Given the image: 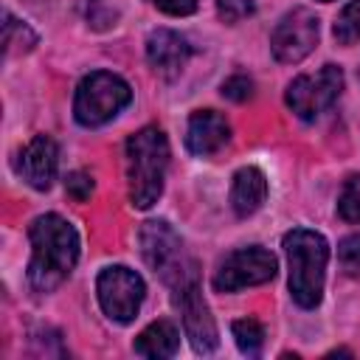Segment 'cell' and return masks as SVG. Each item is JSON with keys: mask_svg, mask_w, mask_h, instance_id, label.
Here are the masks:
<instances>
[{"mask_svg": "<svg viewBox=\"0 0 360 360\" xmlns=\"http://www.w3.org/2000/svg\"><path fill=\"white\" fill-rule=\"evenodd\" d=\"M31 264L28 284L34 292L56 290L79 262V233L59 214H42L28 228Z\"/></svg>", "mask_w": 360, "mask_h": 360, "instance_id": "obj_1", "label": "cell"}, {"mask_svg": "<svg viewBox=\"0 0 360 360\" xmlns=\"http://www.w3.org/2000/svg\"><path fill=\"white\" fill-rule=\"evenodd\" d=\"M169 169V141L163 129L143 127L127 141V180L129 202L135 208H152L163 194Z\"/></svg>", "mask_w": 360, "mask_h": 360, "instance_id": "obj_2", "label": "cell"}, {"mask_svg": "<svg viewBox=\"0 0 360 360\" xmlns=\"http://www.w3.org/2000/svg\"><path fill=\"white\" fill-rule=\"evenodd\" d=\"M284 250L290 264V295L298 307L315 309L323 295V276L329 262V245L318 231L292 228L284 233Z\"/></svg>", "mask_w": 360, "mask_h": 360, "instance_id": "obj_3", "label": "cell"}, {"mask_svg": "<svg viewBox=\"0 0 360 360\" xmlns=\"http://www.w3.org/2000/svg\"><path fill=\"white\" fill-rule=\"evenodd\" d=\"M132 98V87L110 70L87 73L73 96V115L82 127H101L115 118Z\"/></svg>", "mask_w": 360, "mask_h": 360, "instance_id": "obj_4", "label": "cell"}, {"mask_svg": "<svg viewBox=\"0 0 360 360\" xmlns=\"http://www.w3.org/2000/svg\"><path fill=\"white\" fill-rule=\"evenodd\" d=\"M172 287V301L183 318V329H186V338L191 340V349L197 354H211L217 346H219V332H217V323L211 318V309L200 292V281H197V264L183 273Z\"/></svg>", "mask_w": 360, "mask_h": 360, "instance_id": "obj_5", "label": "cell"}, {"mask_svg": "<svg viewBox=\"0 0 360 360\" xmlns=\"http://www.w3.org/2000/svg\"><path fill=\"white\" fill-rule=\"evenodd\" d=\"M141 253H143V262L166 281V284H174L183 273H188L194 267L191 259H186L183 253V239L177 236V231L163 222V219H149L143 222L141 233Z\"/></svg>", "mask_w": 360, "mask_h": 360, "instance_id": "obj_6", "label": "cell"}, {"mask_svg": "<svg viewBox=\"0 0 360 360\" xmlns=\"http://www.w3.org/2000/svg\"><path fill=\"white\" fill-rule=\"evenodd\" d=\"M343 90V70L338 65H323L315 73H304L287 87V107L301 121H315L326 112Z\"/></svg>", "mask_w": 360, "mask_h": 360, "instance_id": "obj_7", "label": "cell"}, {"mask_svg": "<svg viewBox=\"0 0 360 360\" xmlns=\"http://www.w3.org/2000/svg\"><path fill=\"white\" fill-rule=\"evenodd\" d=\"M96 295H98V304L107 318H112L118 323H129L143 304L146 284L135 270H129L124 264H112L98 273Z\"/></svg>", "mask_w": 360, "mask_h": 360, "instance_id": "obj_8", "label": "cell"}, {"mask_svg": "<svg viewBox=\"0 0 360 360\" xmlns=\"http://www.w3.org/2000/svg\"><path fill=\"white\" fill-rule=\"evenodd\" d=\"M278 262L270 250L253 245V248H239L222 259V264L214 273V290L217 292H236L245 287L264 284L276 276Z\"/></svg>", "mask_w": 360, "mask_h": 360, "instance_id": "obj_9", "label": "cell"}, {"mask_svg": "<svg viewBox=\"0 0 360 360\" xmlns=\"http://www.w3.org/2000/svg\"><path fill=\"white\" fill-rule=\"evenodd\" d=\"M318 17L309 8H290L270 34V51L278 62L295 65L312 53V48L318 45Z\"/></svg>", "mask_w": 360, "mask_h": 360, "instance_id": "obj_10", "label": "cell"}, {"mask_svg": "<svg viewBox=\"0 0 360 360\" xmlns=\"http://www.w3.org/2000/svg\"><path fill=\"white\" fill-rule=\"evenodd\" d=\"M56 166H59V149H56L53 138H48V135H37L20 152V160H17L20 177L37 191L51 188V183L56 177Z\"/></svg>", "mask_w": 360, "mask_h": 360, "instance_id": "obj_11", "label": "cell"}, {"mask_svg": "<svg viewBox=\"0 0 360 360\" xmlns=\"http://www.w3.org/2000/svg\"><path fill=\"white\" fill-rule=\"evenodd\" d=\"M231 138V127L225 121V115L214 112V110H197L188 118L186 127V146L191 155L208 158L214 152H219Z\"/></svg>", "mask_w": 360, "mask_h": 360, "instance_id": "obj_12", "label": "cell"}, {"mask_svg": "<svg viewBox=\"0 0 360 360\" xmlns=\"http://www.w3.org/2000/svg\"><path fill=\"white\" fill-rule=\"evenodd\" d=\"M191 56V45L183 34L169 31V28H158L146 37V59L149 65L160 73V76H174L186 68Z\"/></svg>", "mask_w": 360, "mask_h": 360, "instance_id": "obj_13", "label": "cell"}, {"mask_svg": "<svg viewBox=\"0 0 360 360\" xmlns=\"http://www.w3.org/2000/svg\"><path fill=\"white\" fill-rule=\"evenodd\" d=\"M267 197V177L259 166H242L233 174L231 183V205L236 211V217H250L262 208Z\"/></svg>", "mask_w": 360, "mask_h": 360, "instance_id": "obj_14", "label": "cell"}, {"mask_svg": "<svg viewBox=\"0 0 360 360\" xmlns=\"http://www.w3.org/2000/svg\"><path fill=\"white\" fill-rule=\"evenodd\" d=\"M180 346V332L172 321H155L135 338V354L141 357H174Z\"/></svg>", "mask_w": 360, "mask_h": 360, "instance_id": "obj_15", "label": "cell"}, {"mask_svg": "<svg viewBox=\"0 0 360 360\" xmlns=\"http://www.w3.org/2000/svg\"><path fill=\"white\" fill-rule=\"evenodd\" d=\"M3 51H6V56H11V53H22V51H31L34 48V42H37V34L25 25V22H20V20H14L8 11L3 14Z\"/></svg>", "mask_w": 360, "mask_h": 360, "instance_id": "obj_16", "label": "cell"}, {"mask_svg": "<svg viewBox=\"0 0 360 360\" xmlns=\"http://www.w3.org/2000/svg\"><path fill=\"white\" fill-rule=\"evenodd\" d=\"M264 338H267L264 335V326L256 318H239V321H233V340H236V346H239L242 354L256 357L262 352V346H264Z\"/></svg>", "mask_w": 360, "mask_h": 360, "instance_id": "obj_17", "label": "cell"}, {"mask_svg": "<svg viewBox=\"0 0 360 360\" xmlns=\"http://www.w3.org/2000/svg\"><path fill=\"white\" fill-rule=\"evenodd\" d=\"M335 39L340 45H354L360 42V0H352L335 20V28H332Z\"/></svg>", "mask_w": 360, "mask_h": 360, "instance_id": "obj_18", "label": "cell"}, {"mask_svg": "<svg viewBox=\"0 0 360 360\" xmlns=\"http://www.w3.org/2000/svg\"><path fill=\"white\" fill-rule=\"evenodd\" d=\"M338 217L346 222H360V174H352L338 197Z\"/></svg>", "mask_w": 360, "mask_h": 360, "instance_id": "obj_19", "label": "cell"}, {"mask_svg": "<svg viewBox=\"0 0 360 360\" xmlns=\"http://www.w3.org/2000/svg\"><path fill=\"white\" fill-rule=\"evenodd\" d=\"M256 11V3L253 0H217V14L225 20V22H242L245 17H250Z\"/></svg>", "mask_w": 360, "mask_h": 360, "instance_id": "obj_20", "label": "cell"}, {"mask_svg": "<svg viewBox=\"0 0 360 360\" xmlns=\"http://www.w3.org/2000/svg\"><path fill=\"white\" fill-rule=\"evenodd\" d=\"M65 191H68L76 202H84V200H90V194H93V177H90L87 172H70L68 180H65Z\"/></svg>", "mask_w": 360, "mask_h": 360, "instance_id": "obj_21", "label": "cell"}, {"mask_svg": "<svg viewBox=\"0 0 360 360\" xmlns=\"http://www.w3.org/2000/svg\"><path fill=\"white\" fill-rule=\"evenodd\" d=\"M222 96L231 98V101H245V98L253 96V82L245 73H236V76L222 82Z\"/></svg>", "mask_w": 360, "mask_h": 360, "instance_id": "obj_22", "label": "cell"}, {"mask_svg": "<svg viewBox=\"0 0 360 360\" xmlns=\"http://www.w3.org/2000/svg\"><path fill=\"white\" fill-rule=\"evenodd\" d=\"M338 256H340L343 267H349V270H360V233L346 236V239L338 245Z\"/></svg>", "mask_w": 360, "mask_h": 360, "instance_id": "obj_23", "label": "cell"}, {"mask_svg": "<svg viewBox=\"0 0 360 360\" xmlns=\"http://www.w3.org/2000/svg\"><path fill=\"white\" fill-rule=\"evenodd\" d=\"M152 6H158L160 11L172 14V17H186L197 11V0H149Z\"/></svg>", "mask_w": 360, "mask_h": 360, "instance_id": "obj_24", "label": "cell"}]
</instances>
